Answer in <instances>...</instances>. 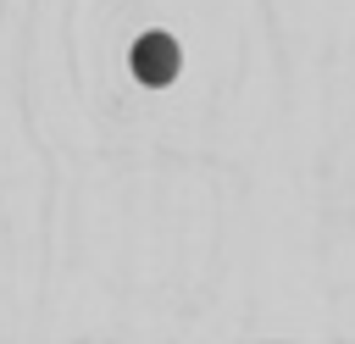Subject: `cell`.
<instances>
[{
	"mask_svg": "<svg viewBox=\"0 0 355 344\" xmlns=\"http://www.w3.org/2000/svg\"><path fill=\"white\" fill-rule=\"evenodd\" d=\"M133 72L144 78V83H172V72H178V44L172 39H144L139 50H133Z\"/></svg>",
	"mask_w": 355,
	"mask_h": 344,
	"instance_id": "cell-1",
	"label": "cell"
}]
</instances>
